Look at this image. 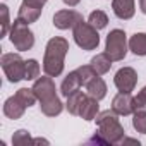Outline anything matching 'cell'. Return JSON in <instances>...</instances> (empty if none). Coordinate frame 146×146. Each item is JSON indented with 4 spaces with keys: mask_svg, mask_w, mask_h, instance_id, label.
Returning a JSON list of instances; mask_svg holds the SVG:
<instances>
[{
    "mask_svg": "<svg viewBox=\"0 0 146 146\" xmlns=\"http://www.w3.org/2000/svg\"><path fill=\"white\" fill-rule=\"evenodd\" d=\"M76 72L79 74V78H81V83H83V86H86L93 78H96L98 74H96V70L93 69V65L91 64H88V65H81V67H78L76 69Z\"/></svg>",
    "mask_w": 146,
    "mask_h": 146,
    "instance_id": "24",
    "label": "cell"
},
{
    "mask_svg": "<svg viewBox=\"0 0 146 146\" xmlns=\"http://www.w3.org/2000/svg\"><path fill=\"white\" fill-rule=\"evenodd\" d=\"M33 91L38 98V102H45V100H50L53 96H57V88H55V83L52 79V76L45 74L38 79H35V84H33Z\"/></svg>",
    "mask_w": 146,
    "mask_h": 146,
    "instance_id": "9",
    "label": "cell"
},
{
    "mask_svg": "<svg viewBox=\"0 0 146 146\" xmlns=\"http://www.w3.org/2000/svg\"><path fill=\"white\" fill-rule=\"evenodd\" d=\"M129 50L137 57H146V33H134L129 38Z\"/></svg>",
    "mask_w": 146,
    "mask_h": 146,
    "instance_id": "19",
    "label": "cell"
},
{
    "mask_svg": "<svg viewBox=\"0 0 146 146\" xmlns=\"http://www.w3.org/2000/svg\"><path fill=\"white\" fill-rule=\"evenodd\" d=\"M9 40L16 46V50H19V52H28L35 46V33L29 29V24H26L19 17L11 26Z\"/></svg>",
    "mask_w": 146,
    "mask_h": 146,
    "instance_id": "4",
    "label": "cell"
},
{
    "mask_svg": "<svg viewBox=\"0 0 146 146\" xmlns=\"http://www.w3.org/2000/svg\"><path fill=\"white\" fill-rule=\"evenodd\" d=\"M88 96V93H83L81 90L76 91V93H72L67 96V102H65V108L70 115H79V108L84 102V98Z\"/></svg>",
    "mask_w": 146,
    "mask_h": 146,
    "instance_id": "20",
    "label": "cell"
},
{
    "mask_svg": "<svg viewBox=\"0 0 146 146\" xmlns=\"http://www.w3.org/2000/svg\"><path fill=\"white\" fill-rule=\"evenodd\" d=\"M134 112H146V98H143L139 93L134 96Z\"/></svg>",
    "mask_w": 146,
    "mask_h": 146,
    "instance_id": "28",
    "label": "cell"
},
{
    "mask_svg": "<svg viewBox=\"0 0 146 146\" xmlns=\"http://www.w3.org/2000/svg\"><path fill=\"white\" fill-rule=\"evenodd\" d=\"M24 4H29V5H35V7H40V9H43V5L48 2V0H23Z\"/></svg>",
    "mask_w": 146,
    "mask_h": 146,
    "instance_id": "29",
    "label": "cell"
},
{
    "mask_svg": "<svg viewBox=\"0 0 146 146\" xmlns=\"http://www.w3.org/2000/svg\"><path fill=\"white\" fill-rule=\"evenodd\" d=\"M0 64H2V69L5 72L9 83H19L24 79L26 60H23V57L19 53H4Z\"/></svg>",
    "mask_w": 146,
    "mask_h": 146,
    "instance_id": "6",
    "label": "cell"
},
{
    "mask_svg": "<svg viewBox=\"0 0 146 146\" xmlns=\"http://www.w3.org/2000/svg\"><path fill=\"white\" fill-rule=\"evenodd\" d=\"M24 110H26V107L17 100L16 95L11 96V98H7L5 103H4V115H5L7 119L17 120V119H21V117L24 115Z\"/></svg>",
    "mask_w": 146,
    "mask_h": 146,
    "instance_id": "13",
    "label": "cell"
},
{
    "mask_svg": "<svg viewBox=\"0 0 146 146\" xmlns=\"http://www.w3.org/2000/svg\"><path fill=\"white\" fill-rule=\"evenodd\" d=\"M139 9H141V12L146 16V0H139Z\"/></svg>",
    "mask_w": 146,
    "mask_h": 146,
    "instance_id": "32",
    "label": "cell"
},
{
    "mask_svg": "<svg viewBox=\"0 0 146 146\" xmlns=\"http://www.w3.org/2000/svg\"><path fill=\"white\" fill-rule=\"evenodd\" d=\"M132 127L137 132L146 134V112H134L132 113Z\"/></svg>",
    "mask_w": 146,
    "mask_h": 146,
    "instance_id": "25",
    "label": "cell"
},
{
    "mask_svg": "<svg viewBox=\"0 0 146 146\" xmlns=\"http://www.w3.org/2000/svg\"><path fill=\"white\" fill-rule=\"evenodd\" d=\"M113 84L122 93H132L137 84V72L132 67H120L113 76Z\"/></svg>",
    "mask_w": 146,
    "mask_h": 146,
    "instance_id": "7",
    "label": "cell"
},
{
    "mask_svg": "<svg viewBox=\"0 0 146 146\" xmlns=\"http://www.w3.org/2000/svg\"><path fill=\"white\" fill-rule=\"evenodd\" d=\"M41 11L43 9H40V7H35V5H29V4H21V7H19V11H17V17L21 19V21H24L26 24H31V23H36L38 19H40V16H41Z\"/></svg>",
    "mask_w": 146,
    "mask_h": 146,
    "instance_id": "16",
    "label": "cell"
},
{
    "mask_svg": "<svg viewBox=\"0 0 146 146\" xmlns=\"http://www.w3.org/2000/svg\"><path fill=\"white\" fill-rule=\"evenodd\" d=\"M16 96H17V100H19L26 108L33 107V105L38 102V98H36V95H35L33 88H21V90H17Z\"/></svg>",
    "mask_w": 146,
    "mask_h": 146,
    "instance_id": "22",
    "label": "cell"
},
{
    "mask_svg": "<svg viewBox=\"0 0 146 146\" xmlns=\"http://www.w3.org/2000/svg\"><path fill=\"white\" fill-rule=\"evenodd\" d=\"M84 88H86V93H88L90 96L96 98V100H103V98L107 96V83H105L100 76L93 78Z\"/></svg>",
    "mask_w": 146,
    "mask_h": 146,
    "instance_id": "17",
    "label": "cell"
},
{
    "mask_svg": "<svg viewBox=\"0 0 146 146\" xmlns=\"http://www.w3.org/2000/svg\"><path fill=\"white\" fill-rule=\"evenodd\" d=\"M33 144H50L48 139H43V137H35L33 139Z\"/></svg>",
    "mask_w": 146,
    "mask_h": 146,
    "instance_id": "31",
    "label": "cell"
},
{
    "mask_svg": "<svg viewBox=\"0 0 146 146\" xmlns=\"http://www.w3.org/2000/svg\"><path fill=\"white\" fill-rule=\"evenodd\" d=\"M98 102H100V100H96V98H93V96L88 95V96L84 98L81 108H79V117H81L83 120H88V122H90V120H95L96 115H98V112H100Z\"/></svg>",
    "mask_w": 146,
    "mask_h": 146,
    "instance_id": "14",
    "label": "cell"
},
{
    "mask_svg": "<svg viewBox=\"0 0 146 146\" xmlns=\"http://www.w3.org/2000/svg\"><path fill=\"white\" fill-rule=\"evenodd\" d=\"M62 2H64L65 5H69V7H76V5H79L81 0H62Z\"/></svg>",
    "mask_w": 146,
    "mask_h": 146,
    "instance_id": "30",
    "label": "cell"
},
{
    "mask_svg": "<svg viewBox=\"0 0 146 146\" xmlns=\"http://www.w3.org/2000/svg\"><path fill=\"white\" fill-rule=\"evenodd\" d=\"M0 14H2V31H0V36H7L9 31H11V17H9V7L5 4L0 5Z\"/></svg>",
    "mask_w": 146,
    "mask_h": 146,
    "instance_id": "26",
    "label": "cell"
},
{
    "mask_svg": "<svg viewBox=\"0 0 146 146\" xmlns=\"http://www.w3.org/2000/svg\"><path fill=\"white\" fill-rule=\"evenodd\" d=\"M40 110H41V113L46 115V117H57V115L62 113L64 103H62V100H60L58 96H53V98H50V100L40 102Z\"/></svg>",
    "mask_w": 146,
    "mask_h": 146,
    "instance_id": "15",
    "label": "cell"
},
{
    "mask_svg": "<svg viewBox=\"0 0 146 146\" xmlns=\"http://www.w3.org/2000/svg\"><path fill=\"white\" fill-rule=\"evenodd\" d=\"M69 52V41L62 36H53L48 40L43 55V72L52 78H58L64 72L65 55Z\"/></svg>",
    "mask_w": 146,
    "mask_h": 146,
    "instance_id": "1",
    "label": "cell"
},
{
    "mask_svg": "<svg viewBox=\"0 0 146 146\" xmlns=\"http://www.w3.org/2000/svg\"><path fill=\"white\" fill-rule=\"evenodd\" d=\"M79 21H83V16L78 11H72V9H64L53 14V26L60 31L65 29H72Z\"/></svg>",
    "mask_w": 146,
    "mask_h": 146,
    "instance_id": "8",
    "label": "cell"
},
{
    "mask_svg": "<svg viewBox=\"0 0 146 146\" xmlns=\"http://www.w3.org/2000/svg\"><path fill=\"white\" fill-rule=\"evenodd\" d=\"M119 113L113 108L98 112L96 115V125H98V134L107 141V144H120L122 139L125 137V131L119 120Z\"/></svg>",
    "mask_w": 146,
    "mask_h": 146,
    "instance_id": "2",
    "label": "cell"
},
{
    "mask_svg": "<svg viewBox=\"0 0 146 146\" xmlns=\"http://www.w3.org/2000/svg\"><path fill=\"white\" fill-rule=\"evenodd\" d=\"M127 50H129V41H127L125 31L124 29H112L105 40V53L113 62H120L125 58Z\"/></svg>",
    "mask_w": 146,
    "mask_h": 146,
    "instance_id": "5",
    "label": "cell"
},
{
    "mask_svg": "<svg viewBox=\"0 0 146 146\" xmlns=\"http://www.w3.org/2000/svg\"><path fill=\"white\" fill-rule=\"evenodd\" d=\"M40 72H41V67L38 64L36 58H28L26 60V74H24V79L26 81H35L40 78Z\"/></svg>",
    "mask_w": 146,
    "mask_h": 146,
    "instance_id": "23",
    "label": "cell"
},
{
    "mask_svg": "<svg viewBox=\"0 0 146 146\" xmlns=\"http://www.w3.org/2000/svg\"><path fill=\"white\" fill-rule=\"evenodd\" d=\"M112 108H113L119 115H122V117L134 113V96H132L131 93H122V91H119V93L113 96V100H112Z\"/></svg>",
    "mask_w": 146,
    "mask_h": 146,
    "instance_id": "10",
    "label": "cell"
},
{
    "mask_svg": "<svg viewBox=\"0 0 146 146\" xmlns=\"http://www.w3.org/2000/svg\"><path fill=\"white\" fill-rule=\"evenodd\" d=\"M81 86H83V83H81L79 74H78L76 70H72V72H69V74L64 78V81H62V84H60V93L67 98L69 95L79 91Z\"/></svg>",
    "mask_w": 146,
    "mask_h": 146,
    "instance_id": "12",
    "label": "cell"
},
{
    "mask_svg": "<svg viewBox=\"0 0 146 146\" xmlns=\"http://www.w3.org/2000/svg\"><path fill=\"white\" fill-rule=\"evenodd\" d=\"M28 143H33V137H31L29 131L19 129L12 134V144H28Z\"/></svg>",
    "mask_w": 146,
    "mask_h": 146,
    "instance_id": "27",
    "label": "cell"
},
{
    "mask_svg": "<svg viewBox=\"0 0 146 146\" xmlns=\"http://www.w3.org/2000/svg\"><path fill=\"white\" fill-rule=\"evenodd\" d=\"M72 36L74 41L79 48L90 52V50H96L100 45V35L98 29L95 26H91L88 21H79L74 28H72Z\"/></svg>",
    "mask_w": 146,
    "mask_h": 146,
    "instance_id": "3",
    "label": "cell"
},
{
    "mask_svg": "<svg viewBox=\"0 0 146 146\" xmlns=\"http://www.w3.org/2000/svg\"><path fill=\"white\" fill-rule=\"evenodd\" d=\"M91 65H93V69L96 70V74L98 76H103V74H107V72L110 70V67H112V64H113V60L103 52V53H96L93 58H91V62H90Z\"/></svg>",
    "mask_w": 146,
    "mask_h": 146,
    "instance_id": "18",
    "label": "cell"
},
{
    "mask_svg": "<svg viewBox=\"0 0 146 146\" xmlns=\"http://www.w3.org/2000/svg\"><path fill=\"white\" fill-rule=\"evenodd\" d=\"M88 23H90L91 26H95V28L100 31V29L107 28V24H108V16H107L103 11L96 9V11H93V12L88 16Z\"/></svg>",
    "mask_w": 146,
    "mask_h": 146,
    "instance_id": "21",
    "label": "cell"
},
{
    "mask_svg": "<svg viewBox=\"0 0 146 146\" xmlns=\"http://www.w3.org/2000/svg\"><path fill=\"white\" fill-rule=\"evenodd\" d=\"M139 95H141L143 98H146V86H143V88H141V91H139Z\"/></svg>",
    "mask_w": 146,
    "mask_h": 146,
    "instance_id": "33",
    "label": "cell"
},
{
    "mask_svg": "<svg viewBox=\"0 0 146 146\" xmlns=\"http://www.w3.org/2000/svg\"><path fill=\"white\" fill-rule=\"evenodd\" d=\"M112 11L122 21L132 19L136 12V2L134 0H112Z\"/></svg>",
    "mask_w": 146,
    "mask_h": 146,
    "instance_id": "11",
    "label": "cell"
}]
</instances>
